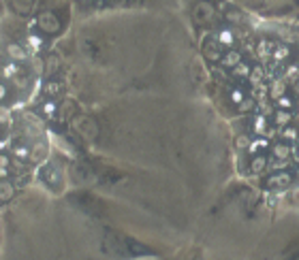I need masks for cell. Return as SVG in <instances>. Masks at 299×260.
Instances as JSON below:
<instances>
[{
    "mask_svg": "<svg viewBox=\"0 0 299 260\" xmlns=\"http://www.w3.org/2000/svg\"><path fill=\"white\" fill-rule=\"evenodd\" d=\"M284 94H286V84H284V81H278V84H274L272 92H269V96H272L274 100H278L280 96H284Z\"/></svg>",
    "mask_w": 299,
    "mask_h": 260,
    "instance_id": "cell-16",
    "label": "cell"
},
{
    "mask_svg": "<svg viewBox=\"0 0 299 260\" xmlns=\"http://www.w3.org/2000/svg\"><path fill=\"white\" fill-rule=\"evenodd\" d=\"M60 92H62V84H58V81H49L47 90H45V94H47V96H58Z\"/></svg>",
    "mask_w": 299,
    "mask_h": 260,
    "instance_id": "cell-18",
    "label": "cell"
},
{
    "mask_svg": "<svg viewBox=\"0 0 299 260\" xmlns=\"http://www.w3.org/2000/svg\"><path fill=\"white\" fill-rule=\"evenodd\" d=\"M265 128H267V120H265V117H259V120L254 122V130L259 134H263V132H265Z\"/></svg>",
    "mask_w": 299,
    "mask_h": 260,
    "instance_id": "cell-22",
    "label": "cell"
},
{
    "mask_svg": "<svg viewBox=\"0 0 299 260\" xmlns=\"http://www.w3.org/2000/svg\"><path fill=\"white\" fill-rule=\"evenodd\" d=\"M7 92H9V90H7V86H4L2 81H0V100H4V96H7Z\"/></svg>",
    "mask_w": 299,
    "mask_h": 260,
    "instance_id": "cell-23",
    "label": "cell"
},
{
    "mask_svg": "<svg viewBox=\"0 0 299 260\" xmlns=\"http://www.w3.org/2000/svg\"><path fill=\"white\" fill-rule=\"evenodd\" d=\"M233 75L237 77V79H250V75H252V70L250 66L246 62H239L235 68H233Z\"/></svg>",
    "mask_w": 299,
    "mask_h": 260,
    "instance_id": "cell-13",
    "label": "cell"
},
{
    "mask_svg": "<svg viewBox=\"0 0 299 260\" xmlns=\"http://www.w3.org/2000/svg\"><path fill=\"white\" fill-rule=\"evenodd\" d=\"M7 54L13 58V60H24V58H26V51L22 49L20 45H15V43H11V45L7 47Z\"/></svg>",
    "mask_w": 299,
    "mask_h": 260,
    "instance_id": "cell-14",
    "label": "cell"
},
{
    "mask_svg": "<svg viewBox=\"0 0 299 260\" xmlns=\"http://www.w3.org/2000/svg\"><path fill=\"white\" fill-rule=\"evenodd\" d=\"M289 56H291V49L286 45H276V49H274V60L276 62H284V60H289Z\"/></svg>",
    "mask_w": 299,
    "mask_h": 260,
    "instance_id": "cell-11",
    "label": "cell"
},
{
    "mask_svg": "<svg viewBox=\"0 0 299 260\" xmlns=\"http://www.w3.org/2000/svg\"><path fill=\"white\" fill-rule=\"evenodd\" d=\"M248 169H250V173H254V175L265 173V169H267V156H265V153H256V156H252V160L248 162Z\"/></svg>",
    "mask_w": 299,
    "mask_h": 260,
    "instance_id": "cell-5",
    "label": "cell"
},
{
    "mask_svg": "<svg viewBox=\"0 0 299 260\" xmlns=\"http://www.w3.org/2000/svg\"><path fill=\"white\" fill-rule=\"evenodd\" d=\"M272 156L276 160H286V158L291 156V145L286 143V141H278V143L272 147Z\"/></svg>",
    "mask_w": 299,
    "mask_h": 260,
    "instance_id": "cell-6",
    "label": "cell"
},
{
    "mask_svg": "<svg viewBox=\"0 0 299 260\" xmlns=\"http://www.w3.org/2000/svg\"><path fill=\"white\" fill-rule=\"evenodd\" d=\"M15 73H17L15 64H7V66L2 68V77H4V79H11V77H15Z\"/></svg>",
    "mask_w": 299,
    "mask_h": 260,
    "instance_id": "cell-21",
    "label": "cell"
},
{
    "mask_svg": "<svg viewBox=\"0 0 299 260\" xmlns=\"http://www.w3.org/2000/svg\"><path fill=\"white\" fill-rule=\"evenodd\" d=\"M222 64H225L227 68H235L239 62H242V54L239 51H233V49H227L225 51V56H222Z\"/></svg>",
    "mask_w": 299,
    "mask_h": 260,
    "instance_id": "cell-8",
    "label": "cell"
},
{
    "mask_svg": "<svg viewBox=\"0 0 299 260\" xmlns=\"http://www.w3.org/2000/svg\"><path fill=\"white\" fill-rule=\"evenodd\" d=\"M284 260H299V241L297 243H291L284 252Z\"/></svg>",
    "mask_w": 299,
    "mask_h": 260,
    "instance_id": "cell-17",
    "label": "cell"
},
{
    "mask_svg": "<svg viewBox=\"0 0 299 260\" xmlns=\"http://www.w3.org/2000/svg\"><path fill=\"white\" fill-rule=\"evenodd\" d=\"M13 194H15V188L11 181H0V200L13 198Z\"/></svg>",
    "mask_w": 299,
    "mask_h": 260,
    "instance_id": "cell-12",
    "label": "cell"
},
{
    "mask_svg": "<svg viewBox=\"0 0 299 260\" xmlns=\"http://www.w3.org/2000/svg\"><path fill=\"white\" fill-rule=\"evenodd\" d=\"M13 153H15V158H20V160H26V158H30V150H28V147H15Z\"/></svg>",
    "mask_w": 299,
    "mask_h": 260,
    "instance_id": "cell-20",
    "label": "cell"
},
{
    "mask_svg": "<svg viewBox=\"0 0 299 260\" xmlns=\"http://www.w3.org/2000/svg\"><path fill=\"white\" fill-rule=\"evenodd\" d=\"M45 153H47V147H45L43 143H37L30 150V158H32V160H43Z\"/></svg>",
    "mask_w": 299,
    "mask_h": 260,
    "instance_id": "cell-15",
    "label": "cell"
},
{
    "mask_svg": "<svg viewBox=\"0 0 299 260\" xmlns=\"http://www.w3.org/2000/svg\"><path fill=\"white\" fill-rule=\"evenodd\" d=\"M276 103H278V109H286V111H291L293 109V98L291 96H280L278 100H276Z\"/></svg>",
    "mask_w": 299,
    "mask_h": 260,
    "instance_id": "cell-19",
    "label": "cell"
},
{
    "mask_svg": "<svg viewBox=\"0 0 299 260\" xmlns=\"http://www.w3.org/2000/svg\"><path fill=\"white\" fill-rule=\"evenodd\" d=\"M216 41H218L222 47L231 49V45L235 43V34H233V30H220L218 34H216Z\"/></svg>",
    "mask_w": 299,
    "mask_h": 260,
    "instance_id": "cell-9",
    "label": "cell"
},
{
    "mask_svg": "<svg viewBox=\"0 0 299 260\" xmlns=\"http://www.w3.org/2000/svg\"><path fill=\"white\" fill-rule=\"evenodd\" d=\"M293 179H295V177H293L291 171H276V173L265 177V188L272 192L286 190V188L293 184Z\"/></svg>",
    "mask_w": 299,
    "mask_h": 260,
    "instance_id": "cell-1",
    "label": "cell"
},
{
    "mask_svg": "<svg viewBox=\"0 0 299 260\" xmlns=\"http://www.w3.org/2000/svg\"><path fill=\"white\" fill-rule=\"evenodd\" d=\"M291 120H293V115H291V111H286V109H278L274 113L276 126H286V124H291Z\"/></svg>",
    "mask_w": 299,
    "mask_h": 260,
    "instance_id": "cell-10",
    "label": "cell"
},
{
    "mask_svg": "<svg viewBox=\"0 0 299 260\" xmlns=\"http://www.w3.org/2000/svg\"><path fill=\"white\" fill-rule=\"evenodd\" d=\"M227 47H222L218 41H207V45H205V56L209 58V60H222V56H225Z\"/></svg>",
    "mask_w": 299,
    "mask_h": 260,
    "instance_id": "cell-4",
    "label": "cell"
},
{
    "mask_svg": "<svg viewBox=\"0 0 299 260\" xmlns=\"http://www.w3.org/2000/svg\"><path fill=\"white\" fill-rule=\"evenodd\" d=\"M39 28L47 34H54V32H58L60 23H58V17L54 13H43L39 17Z\"/></svg>",
    "mask_w": 299,
    "mask_h": 260,
    "instance_id": "cell-3",
    "label": "cell"
},
{
    "mask_svg": "<svg viewBox=\"0 0 299 260\" xmlns=\"http://www.w3.org/2000/svg\"><path fill=\"white\" fill-rule=\"evenodd\" d=\"M195 20L199 23H212L216 20V9L212 2H199L195 7Z\"/></svg>",
    "mask_w": 299,
    "mask_h": 260,
    "instance_id": "cell-2",
    "label": "cell"
},
{
    "mask_svg": "<svg viewBox=\"0 0 299 260\" xmlns=\"http://www.w3.org/2000/svg\"><path fill=\"white\" fill-rule=\"evenodd\" d=\"M274 49H276V45H274L269 39H261L259 43H256V56H259V58H265V60L274 56Z\"/></svg>",
    "mask_w": 299,
    "mask_h": 260,
    "instance_id": "cell-7",
    "label": "cell"
}]
</instances>
